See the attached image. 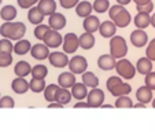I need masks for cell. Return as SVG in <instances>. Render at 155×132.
I'll return each mask as SVG.
<instances>
[{
	"instance_id": "cell-1",
	"label": "cell",
	"mask_w": 155,
	"mask_h": 132,
	"mask_svg": "<svg viewBox=\"0 0 155 132\" xmlns=\"http://www.w3.org/2000/svg\"><path fill=\"white\" fill-rule=\"evenodd\" d=\"M25 33H26V26L22 22L4 21V24L0 26V35L10 40H21Z\"/></svg>"
},
{
	"instance_id": "cell-2",
	"label": "cell",
	"mask_w": 155,
	"mask_h": 132,
	"mask_svg": "<svg viewBox=\"0 0 155 132\" xmlns=\"http://www.w3.org/2000/svg\"><path fill=\"white\" fill-rule=\"evenodd\" d=\"M110 11H108V15H110V19L114 21V24L117 25V28H126L132 21V17L129 14V11L121 4H115V6L110 7Z\"/></svg>"
},
{
	"instance_id": "cell-3",
	"label": "cell",
	"mask_w": 155,
	"mask_h": 132,
	"mask_svg": "<svg viewBox=\"0 0 155 132\" xmlns=\"http://www.w3.org/2000/svg\"><path fill=\"white\" fill-rule=\"evenodd\" d=\"M110 52L115 56L117 59L125 58L128 54V44L122 36H113L110 40Z\"/></svg>"
},
{
	"instance_id": "cell-4",
	"label": "cell",
	"mask_w": 155,
	"mask_h": 132,
	"mask_svg": "<svg viewBox=\"0 0 155 132\" xmlns=\"http://www.w3.org/2000/svg\"><path fill=\"white\" fill-rule=\"evenodd\" d=\"M115 70H117L118 76H121L125 80H132L135 77L136 72H137L136 70V66H133V63L129 59H125V58H121L117 61Z\"/></svg>"
},
{
	"instance_id": "cell-5",
	"label": "cell",
	"mask_w": 155,
	"mask_h": 132,
	"mask_svg": "<svg viewBox=\"0 0 155 132\" xmlns=\"http://www.w3.org/2000/svg\"><path fill=\"white\" fill-rule=\"evenodd\" d=\"M87 102L89 107H102L103 102H104V92L99 88H92L87 95Z\"/></svg>"
},
{
	"instance_id": "cell-6",
	"label": "cell",
	"mask_w": 155,
	"mask_h": 132,
	"mask_svg": "<svg viewBox=\"0 0 155 132\" xmlns=\"http://www.w3.org/2000/svg\"><path fill=\"white\" fill-rule=\"evenodd\" d=\"M87 68H88V62L81 55H76L69 61V69L74 74H82L84 72H87Z\"/></svg>"
},
{
	"instance_id": "cell-7",
	"label": "cell",
	"mask_w": 155,
	"mask_h": 132,
	"mask_svg": "<svg viewBox=\"0 0 155 132\" xmlns=\"http://www.w3.org/2000/svg\"><path fill=\"white\" fill-rule=\"evenodd\" d=\"M63 51L66 54H74L77 51V48L80 47V39L77 37L76 33H68L63 37Z\"/></svg>"
},
{
	"instance_id": "cell-8",
	"label": "cell",
	"mask_w": 155,
	"mask_h": 132,
	"mask_svg": "<svg viewBox=\"0 0 155 132\" xmlns=\"http://www.w3.org/2000/svg\"><path fill=\"white\" fill-rule=\"evenodd\" d=\"M44 44H47L50 48H58L59 46H62L63 43V37L62 35L59 33V30H55V29H50L48 33L45 35V37L43 39Z\"/></svg>"
},
{
	"instance_id": "cell-9",
	"label": "cell",
	"mask_w": 155,
	"mask_h": 132,
	"mask_svg": "<svg viewBox=\"0 0 155 132\" xmlns=\"http://www.w3.org/2000/svg\"><path fill=\"white\" fill-rule=\"evenodd\" d=\"M48 59H50V63L54 68H64V66H68L69 61H70L69 56L66 55V52H59V51L51 52Z\"/></svg>"
},
{
	"instance_id": "cell-10",
	"label": "cell",
	"mask_w": 155,
	"mask_h": 132,
	"mask_svg": "<svg viewBox=\"0 0 155 132\" xmlns=\"http://www.w3.org/2000/svg\"><path fill=\"white\" fill-rule=\"evenodd\" d=\"M148 41V35L144 32V29H136L130 33V43L137 48H141L144 47Z\"/></svg>"
},
{
	"instance_id": "cell-11",
	"label": "cell",
	"mask_w": 155,
	"mask_h": 132,
	"mask_svg": "<svg viewBox=\"0 0 155 132\" xmlns=\"http://www.w3.org/2000/svg\"><path fill=\"white\" fill-rule=\"evenodd\" d=\"M115 65H117V58L110 54H104V55L99 56L97 59V66L102 70H111V69H115Z\"/></svg>"
},
{
	"instance_id": "cell-12",
	"label": "cell",
	"mask_w": 155,
	"mask_h": 132,
	"mask_svg": "<svg viewBox=\"0 0 155 132\" xmlns=\"http://www.w3.org/2000/svg\"><path fill=\"white\" fill-rule=\"evenodd\" d=\"M48 48L50 47L47 44H35L32 47V50H30V55L35 59H37V61H43V59L48 58L51 54Z\"/></svg>"
},
{
	"instance_id": "cell-13",
	"label": "cell",
	"mask_w": 155,
	"mask_h": 132,
	"mask_svg": "<svg viewBox=\"0 0 155 132\" xmlns=\"http://www.w3.org/2000/svg\"><path fill=\"white\" fill-rule=\"evenodd\" d=\"M66 18H64L63 14L61 12H54V14L50 15V19H48V25H50L51 29H55V30H61L66 26Z\"/></svg>"
},
{
	"instance_id": "cell-14",
	"label": "cell",
	"mask_w": 155,
	"mask_h": 132,
	"mask_svg": "<svg viewBox=\"0 0 155 132\" xmlns=\"http://www.w3.org/2000/svg\"><path fill=\"white\" fill-rule=\"evenodd\" d=\"M11 88H12V91H14L15 94L22 95V94H25V92L29 91L30 85H29V81H26V80H25V77H18L17 76V79L12 80Z\"/></svg>"
},
{
	"instance_id": "cell-15",
	"label": "cell",
	"mask_w": 155,
	"mask_h": 132,
	"mask_svg": "<svg viewBox=\"0 0 155 132\" xmlns=\"http://www.w3.org/2000/svg\"><path fill=\"white\" fill-rule=\"evenodd\" d=\"M99 32L102 35V37L110 39L113 36H115V32H117V25L114 24V21H104L100 24Z\"/></svg>"
},
{
	"instance_id": "cell-16",
	"label": "cell",
	"mask_w": 155,
	"mask_h": 132,
	"mask_svg": "<svg viewBox=\"0 0 155 132\" xmlns=\"http://www.w3.org/2000/svg\"><path fill=\"white\" fill-rule=\"evenodd\" d=\"M82 28H84L85 32L95 33L96 30H99V28H100V21H99V18L95 17V15H88L87 18H84V22H82Z\"/></svg>"
},
{
	"instance_id": "cell-17",
	"label": "cell",
	"mask_w": 155,
	"mask_h": 132,
	"mask_svg": "<svg viewBox=\"0 0 155 132\" xmlns=\"http://www.w3.org/2000/svg\"><path fill=\"white\" fill-rule=\"evenodd\" d=\"M58 84L63 88H71L76 84V77L73 72H63L58 77Z\"/></svg>"
},
{
	"instance_id": "cell-18",
	"label": "cell",
	"mask_w": 155,
	"mask_h": 132,
	"mask_svg": "<svg viewBox=\"0 0 155 132\" xmlns=\"http://www.w3.org/2000/svg\"><path fill=\"white\" fill-rule=\"evenodd\" d=\"M38 10L43 12L45 17H50L51 14L56 11V3L55 0H38V4H37Z\"/></svg>"
},
{
	"instance_id": "cell-19",
	"label": "cell",
	"mask_w": 155,
	"mask_h": 132,
	"mask_svg": "<svg viewBox=\"0 0 155 132\" xmlns=\"http://www.w3.org/2000/svg\"><path fill=\"white\" fill-rule=\"evenodd\" d=\"M136 99L139 102H143V103H150L152 100V90L147 85H141L137 91H136Z\"/></svg>"
},
{
	"instance_id": "cell-20",
	"label": "cell",
	"mask_w": 155,
	"mask_h": 132,
	"mask_svg": "<svg viewBox=\"0 0 155 132\" xmlns=\"http://www.w3.org/2000/svg\"><path fill=\"white\" fill-rule=\"evenodd\" d=\"M136 70L140 74L146 76L150 72H152V61L148 58V56H144V58H140L136 63Z\"/></svg>"
},
{
	"instance_id": "cell-21",
	"label": "cell",
	"mask_w": 155,
	"mask_h": 132,
	"mask_svg": "<svg viewBox=\"0 0 155 132\" xmlns=\"http://www.w3.org/2000/svg\"><path fill=\"white\" fill-rule=\"evenodd\" d=\"M92 11H94V4H91L88 0L80 2L76 6V14L81 18H87L88 15H91Z\"/></svg>"
},
{
	"instance_id": "cell-22",
	"label": "cell",
	"mask_w": 155,
	"mask_h": 132,
	"mask_svg": "<svg viewBox=\"0 0 155 132\" xmlns=\"http://www.w3.org/2000/svg\"><path fill=\"white\" fill-rule=\"evenodd\" d=\"M87 85L84 83H76V84L71 87V95L73 98H76L77 100H82L87 98L88 95V90H87Z\"/></svg>"
},
{
	"instance_id": "cell-23",
	"label": "cell",
	"mask_w": 155,
	"mask_h": 132,
	"mask_svg": "<svg viewBox=\"0 0 155 132\" xmlns=\"http://www.w3.org/2000/svg\"><path fill=\"white\" fill-rule=\"evenodd\" d=\"M44 17L45 15L43 14V12L38 10V7H30L29 8V12H28V19H29V22L32 25H38L41 24L44 21Z\"/></svg>"
},
{
	"instance_id": "cell-24",
	"label": "cell",
	"mask_w": 155,
	"mask_h": 132,
	"mask_svg": "<svg viewBox=\"0 0 155 132\" xmlns=\"http://www.w3.org/2000/svg\"><path fill=\"white\" fill-rule=\"evenodd\" d=\"M78 39H80V47L84 48V50H91V48L95 46V41H96L95 40L94 33H91V32L82 33Z\"/></svg>"
},
{
	"instance_id": "cell-25",
	"label": "cell",
	"mask_w": 155,
	"mask_h": 132,
	"mask_svg": "<svg viewBox=\"0 0 155 132\" xmlns=\"http://www.w3.org/2000/svg\"><path fill=\"white\" fill-rule=\"evenodd\" d=\"M133 24L139 29H146L148 25H151V15H150V12H139L135 17V22Z\"/></svg>"
},
{
	"instance_id": "cell-26",
	"label": "cell",
	"mask_w": 155,
	"mask_h": 132,
	"mask_svg": "<svg viewBox=\"0 0 155 132\" xmlns=\"http://www.w3.org/2000/svg\"><path fill=\"white\" fill-rule=\"evenodd\" d=\"M32 50V44H30L29 40H17V44H14V52L17 55H25V54L30 52Z\"/></svg>"
},
{
	"instance_id": "cell-27",
	"label": "cell",
	"mask_w": 155,
	"mask_h": 132,
	"mask_svg": "<svg viewBox=\"0 0 155 132\" xmlns=\"http://www.w3.org/2000/svg\"><path fill=\"white\" fill-rule=\"evenodd\" d=\"M14 73L18 77H26L28 74L32 73V66L29 65V62L26 61H19L14 68Z\"/></svg>"
},
{
	"instance_id": "cell-28",
	"label": "cell",
	"mask_w": 155,
	"mask_h": 132,
	"mask_svg": "<svg viewBox=\"0 0 155 132\" xmlns=\"http://www.w3.org/2000/svg\"><path fill=\"white\" fill-rule=\"evenodd\" d=\"M71 96H73L71 91H69L68 88L59 87L58 92H56V95H55V102H59V103H62V105H68V103H70Z\"/></svg>"
},
{
	"instance_id": "cell-29",
	"label": "cell",
	"mask_w": 155,
	"mask_h": 132,
	"mask_svg": "<svg viewBox=\"0 0 155 132\" xmlns=\"http://www.w3.org/2000/svg\"><path fill=\"white\" fill-rule=\"evenodd\" d=\"M130 91H132V87L128 83H121V84L115 85L114 88H111L108 92H110L113 96L118 98V96H122V95H128Z\"/></svg>"
},
{
	"instance_id": "cell-30",
	"label": "cell",
	"mask_w": 155,
	"mask_h": 132,
	"mask_svg": "<svg viewBox=\"0 0 155 132\" xmlns=\"http://www.w3.org/2000/svg\"><path fill=\"white\" fill-rule=\"evenodd\" d=\"M82 83L87 85L88 88H96L99 85V79L94 72H84L82 73Z\"/></svg>"
},
{
	"instance_id": "cell-31",
	"label": "cell",
	"mask_w": 155,
	"mask_h": 132,
	"mask_svg": "<svg viewBox=\"0 0 155 132\" xmlns=\"http://www.w3.org/2000/svg\"><path fill=\"white\" fill-rule=\"evenodd\" d=\"M15 17H17V8L14 6H11V4L4 6L0 10V18L3 21H12L15 19Z\"/></svg>"
},
{
	"instance_id": "cell-32",
	"label": "cell",
	"mask_w": 155,
	"mask_h": 132,
	"mask_svg": "<svg viewBox=\"0 0 155 132\" xmlns=\"http://www.w3.org/2000/svg\"><path fill=\"white\" fill-rule=\"evenodd\" d=\"M29 85H30V91L36 92V94L43 92L45 90V87H47L45 85V79H35V77H32Z\"/></svg>"
},
{
	"instance_id": "cell-33",
	"label": "cell",
	"mask_w": 155,
	"mask_h": 132,
	"mask_svg": "<svg viewBox=\"0 0 155 132\" xmlns=\"http://www.w3.org/2000/svg\"><path fill=\"white\" fill-rule=\"evenodd\" d=\"M59 87H61V85H55V84L47 85L45 90H44V98H45V100H48V102H55V95H56V92H58Z\"/></svg>"
},
{
	"instance_id": "cell-34",
	"label": "cell",
	"mask_w": 155,
	"mask_h": 132,
	"mask_svg": "<svg viewBox=\"0 0 155 132\" xmlns=\"http://www.w3.org/2000/svg\"><path fill=\"white\" fill-rule=\"evenodd\" d=\"M30 74H32V77H35V79H45L48 74V69H47V66H44V65H36V66H33Z\"/></svg>"
},
{
	"instance_id": "cell-35",
	"label": "cell",
	"mask_w": 155,
	"mask_h": 132,
	"mask_svg": "<svg viewBox=\"0 0 155 132\" xmlns=\"http://www.w3.org/2000/svg\"><path fill=\"white\" fill-rule=\"evenodd\" d=\"M110 8V2L108 0H95L94 3V11L97 14H103V12L108 11Z\"/></svg>"
},
{
	"instance_id": "cell-36",
	"label": "cell",
	"mask_w": 155,
	"mask_h": 132,
	"mask_svg": "<svg viewBox=\"0 0 155 132\" xmlns=\"http://www.w3.org/2000/svg\"><path fill=\"white\" fill-rule=\"evenodd\" d=\"M115 107L118 109H129L133 107V102L128 95H122V96H118V99L115 100Z\"/></svg>"
},
{
	"instance_id": "cell-37",
	"label": "cell",
	"mask_w": 155,
	"mask_h": 132,
	"mask_svg": "<svg viewBox=\"0 0 155 132\" xmlns=\"http://www.w3.org/2000/svg\"><path fill=\"white\" fill-rule=\"evenodd\" d=\"M50 25H43V24H38L37 26H36L35 29V37L37 39V40H43L44 37H45V35L48 33V30H50Z\"/></svg>"
},
{
	"instance_id": "cell-38",
	"label": "cell",
	"mask_w": 155,
	"mask_h": 132,
	"mask_svg": "<svg viewBox=\"0 0 155 132\" xmlns=\"http://www.w3.org/2000/svg\"><path fill=\"white\" fill-rule=\"evenodd\" d=\"M12 51H14V46L11 44V40H10V39L4 37L3 40H0V52L11 54Z\"/></svg>"
},
{
	"instance_id": "cell-39",
	"label": "cell",
	"mask_w": 155,
	"mask_h": 132,
	"mask_svg": "<svg viewBox=\"0 0 155 132\" xmlns=\"http://www.w3.org/2000/svg\"><path fill=\"white\" fill-rule=\"evenodd\" d=\"M12 63V55L7 52H0V68H7Z\"/></svg>"
},
{
	"instance_id": "cell-40",
	"label": "cell",
	"mask_w": 155,
	"mask_h": 132,
	"mask_svg": "<svg viewBox=\"0 0 155 132\" xmlns=\"http://www.w3.org/2000/svg\"><path fill=\"white\" fill-rule=\"evenodd\" d=\"M14 105H15V102L11 96L0 98V109H12Z\"/></svg>"
},
{
	"instance_id": "cell-41",
	"label": "cell",
	"mask_w": 155,
	"mask_h": 132,
	"mask_svg": "<svg viewBox=\"0 0 155 132\" xmlns=\"http://www.w3.org/2000/svg\"><path fill=\"white\" fill-rule=\"evenodd\" d=\"M121 83H124L122 81V77H118V76H111L110 79L107 80V83H106V87H107V90L110 91L111 88H114L115 85H118V84H121Z\"/></svg>"
},
{
	"instance_id": "cell-42",
	"label": "cell",
	"mask_w": 155,
	"mask_h": 132,
	"mask_svg": "<svg viewBox=\"0 0 155 132\" xmlns=\"http://www.w3.org/2000/svg\"><path fill=\"white\" fill-rule=\"evenodd\" d=\"M144 81H146L147 87H150L152 91H155V72H150L148 74H146Z\"/></svg>"
},
{
	"instance_id": "cell-43",
	"label": "cell",
	"mask_w": 155,
	"mask_h": 132,
	"mask_svg": "<svg viewBox=\"0 0 155 132\" xmlns=\"http://www.w3.org/2000/svg\"><path fill=\"white\" fill-rule=\"evenodd\" d=\"M146 55L151 59L152 62L155 61V39H152L150 41V44L147 46V50H146Z\"/></svg>"
},
{
	"instance_id": "cell-44",
	"label": "cell",
	"mask_w": 155,
	"mask_h": 132,
	"mask_svg": "<svg viewBox=\"0 0 155 132\" xmlns=\"http://www.w3.org/2000/svg\"><path fill=\"white\" fill-rule=\"evenodd\" d=\"M136 10L139 12H151L154 10V3L150 2V3H146V4H136Z\"/></svg>"
},
{
	"instance_id": "cell-45",
	"label": "cell",
	"mask_w": 155,
	"mask_h": 132,
	"mask_svg": "<svg viewBox=\"0 0 155 132\" xmlns=\"http://www.w3.org/2000/svg\"><path fill=\"white\" fill-rule=\"evenodd\" d=\"M17 2L21 8H30V7H33L36 3H38V0H17Z\"/></svg>"
},
{
	"instance_id": "cell-46",
	"label": "cell",
	"mask_w": 155,
	"mask_h": 132,
	"mask_svg": "<svg viewBox=\"0 0 155 132\" xmlns=\"http://www.w3.org/2000/svg\"><path fill=\"white\" fill-rule=\"evenodd\" d=\"M78 3H80V0H61V6L66 10L73 8V7H76Z\"/></svg>"
},
{
	"instance_id": "cell-47",
	"label": "cell",
	"mask_w": 155,
	"mask_h": 132,
	"mask_svg": "<svg viewBox=\"0 0 155 132\" xmlns=\"http://www.w3.org/2000/svg\"><path fill=\"white\" fill-rule=\"evenodd\" d=\"M74 107L76 109H81V107H89V105H88V102H82V100H78V102L74 105Z\"/></svg>"
},
{
	"instance_id": "cell-48",
	"label": "cell",
	"mask_w": 155,
	"mask_h": 132,
	"mask_svg": "<svg viewBox=\"0 0 155 132\" xmlns=\"http://www.w3.org/2000/svg\"><path fill=\"white\" fill-rule=\"evenodd\" d=\"M64 105H62V103H59V102H51L50 105H48V107L50 109H62Z\"/></svg>"
},
{
	"instance_id": "cell-49",
	"label": "cell",
	"mask_w": 155,
	"mask_h": 132,
	"mask_svg": "<svg viewBox=\"0 0 155 132\" xmlns=\"http://www.w3.org/2000/svg\"><path fill=\"white\" fill-rule=\"evenodd\" d=\"M132 0H117V3L121 4V6H126V4H129Z\"/></svg>"
},
{
	"instance_id": "cell-50",
	"label": "cell",
	"mask_w": 155,
	"mask_h": 132,
	"mask_svg": "<svg viewBox=\"0 0 155 132\" xmlns=\"http://www.w3.org/2000/svg\"><path fill=\"white\" fill-rule=\"evenodd\" d=\"M132 2H135L136 4H146V3H150L151 0H132Z\"/></svg>"
},
{
	"instance_id": "cell-51",
	"label": "cell",
	"mask_w": 155,
	"mask_h": 132,
	"mask_svg": "<svg viewBox=\"0 0 155 132\" xmlns=\"http://www.w3.org/2000/svg\"><path fill=\"white\" fill-rule=\"evenodd\" d=\"M151 25H152V26L155 28V12H154V14L151 15Z\"/></svg>"
},
{
	"instance_id": "cell-52",
	"label": "cell",
	"mask_w": 155,
	"mask_h": 132,
	"mask_svg": "<svg viewBox=\"0 0 155 132\" xmlns=\"http://www.w3.org/2000/svg\"><path fill=\"white\" fill-rule=\"evenodd\" d=\"M102 107H106V109H111L113 106H111V105H102Z\"/></svg>"
},
{
	"instance_id": "cell-53",
	"label": "cell",
	"mask_w": 155,
	"mask_h": 132,
	"mask_svg": "<svg viewBox=\"0 0 155 132\" xmlns=\"http://www.w3.org/2000/svg\"><path fill=\"white\" fill-rule=\"evenodd\" d=\"M152 107H155V98H154V100H152Z\"/></svg>"
},
{
	"instance_id": "cell-54",
	"label": "cell",
	"mask_w": 155,
	"mask_h": 132,
	"mask_svg": "<svg viewBox=\"0 0 155 132\" xmlns=\"http://www.w3.org/2000/svg\"><path fill=\"white\" fill-rule=\"evenodd\" d=\"M2 2H3V0H0V3H2Z\"/></svg>"
}]
</instances>
